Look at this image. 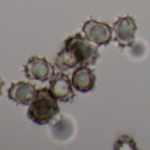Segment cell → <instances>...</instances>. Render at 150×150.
I'll return each instance as SVG.
<instances>
[{"label": "cell", "instance_id": "6da1fadb", "mask_svg": "<svg viewBox=\"0 0 150 150\" xmlns=\"http://www.w3.org/2000/svg\"><path fill=\"white\" fill-rule=\"evenodd\" d=\"M99 57V46L76 33L64 41V48L56 57L55 66L64 71L80 65H94Z\"/></svg>", "mask_w": 150, "mask_h": 150}, {"label": "cell", "instance_id": "7a4b0ae2", "mask_svg": "<svg viewBox=\"0 0 150 150\" xmlns=\"http://www.w3.org/2000/svg\"><path fill=\"white\" fill-rule=\"evenodd\" d=\"M59 113L57 99L50 89L42 88L36 89L35 95L29 104L28 117L36 125H43L50 123Z\"/></svg>", "mask_w": 150, "mask_h": 150}, {"label": "cell", "instance_id": "3957f363", "mask_svg": "<svg viewBox=\"0 0 150 150\" xmlns=\"http://www.w3.org/2000/svg\"><path fill=\"white\" fill-rule=\"evenodd\" d=\"M82 32L86 38L99 47L108 45L112 41L113 28L106 22L90 19L84 22Z\"/></svg>", "mask_w": 150, "mask_h": 150}, {"label": "cell", "instance_id": "277c9868", "mask_svg": "<svg viewBox=\"0 0 150 150\" xmlns=\"http://www.w3.org/2000/svg\"><path fill=\"white\" fill-rule=\"evenodd\" d=\"M25 74L28 80L45 82L55 75V67L46 57L37 56L31 57L25 65Z\"/></svg>", "mask_w": 150, "mask_h": 150}, {"label": "cell", "instance_id": "5b68a950", "mask_svg": "<svg viewBox=\"0 0 150 150\" xmlns=\"http://www.w3.org/2000/svg\"><path fill=\"white\" fill-rule=\"evenodd\" d=\"M113 30L115 33V41L121 48L132 47L134 43L135 33L137 30V25L135 20L126 15L124 17H118L113 23Z\"/></svg>", "mask_w": 150, "mask_h": 150}, {"label": "cell", "instance_id": "8992f818", "mask_svg": "<svg viewBox=\"0 0 150 150\" xmlns=\"http://www.w3.org/2000/svg\"><path fill=\"white\" fill-rule=\"evenodd\" d=\"M50 89L53 96L63 103H68L75 96L71 81L68 75L63 71L55 73L50 79Z\"/></svg>", "mask_w": 150, "mask_h": 150}, {"label": "cell", "instance_id": "52a82bcc", "mask_svg": "<svg viewBox=\"0 0 150 150\" xmlns=\"http://www.w3.org/2000/svg\"><path fill=\"white\" fill-rule=\"evenodd\" d=\"M96 76L95 71L88 65H80L74 70L71 76V84L75 90L88 93L94 89Z\"/></svg>", "mask_w": 150, "mask_h": 150}, {"label": "cell", "instance_id": "ba28073f", "mask_svg": "<svg viewBox=\"0 0 150 150\" xmlns=\"http://www.w3.org/2000/svg\"><path fill=\"white\" fill-rule=\"evenodd\" d=\"M35 92L36 89L34 84L21 81L12 83L8 89V97L18 104L28 105L31 103Z\"/></svg>", "mask_w": 150, "mask_h": 150}, {"label": "cell", "instance_id": "9c48e42d", "mask_svg": "<svg viewBox=\"0 0 150 150\" xmlns=\"http://www.w3.org/2000/svg\"><path fill=\"white\" fill-rule=\"evenodd\" d=\"M113 148L115 150H121V149L137 150L138 146L132 137L127 134H123L117 139V141L114 144Z\"/></svg>", "mask_w": 150, "mask_h": 150}, {"label": "cell", "instance_id": "30bf717a", "mask_svg": "<svg viewBox=\"0 0 150 150\" xmlns=\"http://www.w3.org/2000/svg\"><path fill=\"white\" fill-rule=\"evenodd\" d=\"M5 81L0 77V96H1V95H2V93H3V88H4V86H5Z\"/></svg>", "mask_w": 150, "mask_h": 150}]
</instances>
